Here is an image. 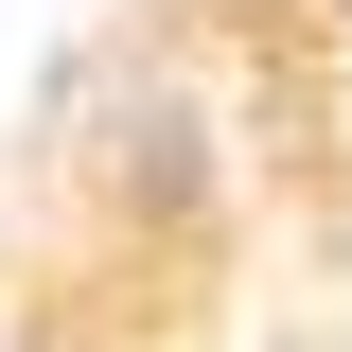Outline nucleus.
<instances>
[{"instance_id": "nucleus-1", "label": "nucleus", "mask_w": 352, "mask_h": 352, "mask_svg": "<svg viewBox=\"0 0 352 352\" xmlns=\"http://www.w3.org/2000/svg\"><path fill=\"white\" fill-rule=\"evenodd\" d=\"M88 176H106V212H124V229H194V212H212V106H194V88H124V124H106V141H88Z\"/></svg>"}, {"instance_id": "nucleus-2", "label": "nucleus", "mask_w": 352, "mask_h": 352, "mask_svg": "<svg viewBox=\"0 0 352 352\" xmlns=\"http://www.w3.org/2000/svg\"><path fill=\"white\" fill-rule=\"evenodd\" d=\"M335 53H352V0H335Z\"/></svg>"}, {"instance_id": "nucleus-3", "label": "nucleus", "mask_w": 352, "mask_h": 352, "mask_svg": "<svg viewBox=\"0 0 352 352\" xmlns=\"http://www.w3.org/2000/svg\"><path fill=\"white\" fill-rule=\"evenodd\" d=\"M0 352H18V335H0Z\"/></svg>"}]
</instances>
